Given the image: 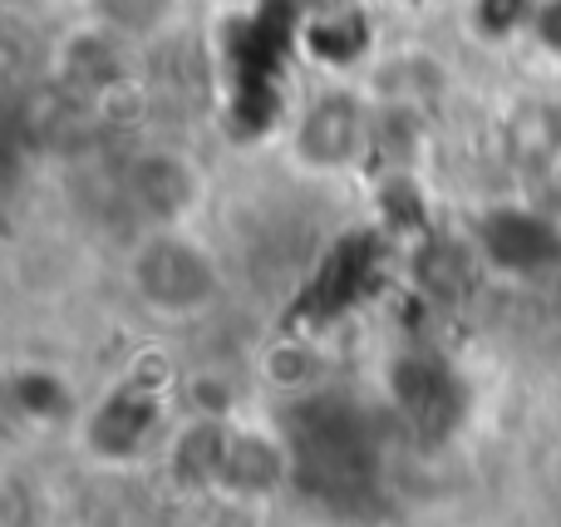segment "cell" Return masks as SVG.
Segmentation results:
<instances>
[{
  "mask_svg": "<svg viewBox=\"0 0 561 527\" xmlns=\"http://www.w3.org/2000/svg\"><path fill=\"white\" fill-rule=\"evenodd\" d=\"M124 282L134 301L163 325L197 321L227 291L222 262L193 227H144L124 262Z\"/></svg>",
  "mask_w": 561,
  "mask_h": 527,
  "instance_id": "1",
  "label": "cell"
},
{
  "mask_svg": "<svg viewBox=\"0 0 561 527\" xmlns=\"http://www.w3.org/2000/svg\"><path fill=\"white\" fill-rule=\"evenodd\" d=\"M473 252L483 272L513 282H542L561 272V222L533 203H497L473 222Z\"/></svg>",
  "mask_w": 561,
  "mask_h": 527,
  "instance_id": "3",
  "label": "cell"
},
{
  "mask_svg": "<svg viewBox=\"0 0 561 527\" xmlns=\"http://www.w3.org/2000/svg\"><path fill=\"white\" fill-rule=\"evenodd\" d=\"M290 148L316 173H350L379 148V114L355 89H320L296 114Z\"/></svg>",
  "mask_w": 561,
  "mask_h": 527,
  "instance_id": "2",
  "label": "cell"
},
{
  "mask_svg": "<svg viewBox=\"0 0 561 527\" xmlns=\"http://www.w3.org/2000/svg\"><path fill=\"white\" fill-rule=\"evenodd\" d=\"M94 424H114V434H124V454H134V449H144L148 429H153V404H148V394L124 390L94 414ZM124 454H118V459H124Z\"/></svg>",
  "mask_w": 561,
  "mask_h": 527,
  "instance_id": "8",
  "label": "cell"
},
{
  "mask_svg": "<svg viewBox=\"0 0 561 527\" xmlns=\"http://www.w3.org/2000/svg\"><path fill=\"white\" fill-rule=\"evenodd\" d=\"M89 20L114 30L128 45H158L187 15V0H84Z\"/></svg>",
  "mask_w": 561,
  "mask_h": 527,
  "instance_id": "6",
  "label": "cell"
},
{
  "mask_svg": "<svg viewBox=\"0 0 561 527\" xmlns=\"http://www.w3.org/2000/svg\"><path fill=\"white\" fill-rule=\"evenodd\" d=\"M503 148L523 173H552L561 168V104L527 99L503 118Z\"/></svg>",
  "mask_w": 561,
  "mask_h": 527,
  "instance_id": "5",
  "label": "cell"
},
{
  "mask_svg": "<svg viewBox=\"0 0 561 527\" xmlns=\"http://www.w3.org/2000/svg\"><path fill=\"white\" fill-rule=\"evenodd\" d=\"M280 473H286V454H280V444L272 439V434L237 429L232 424V434H227V454H222V473H217V479L237 493H266V489L280 483Z\"/></svg>",
  "mask_w": 561,
  "mask_h": 527,
  "instance_id": "7",
  "label": "cell"
},
{
  "mask_svg": "<svg viewBox=\"0 0 561 527\" xmlns=\"http://www.w3.org/2000/svg\"><path fill=\"white\" fill-rule=\"evenodd\" d=\"M203 168L173 144L138 148L124 168V197L144 217V227H187L203 213Z\"/></svg>",
  "mask_w": 561,
  "mask_h": 527,
  "instance_id": "4",
  "label": "cell"
}]
</instances>
